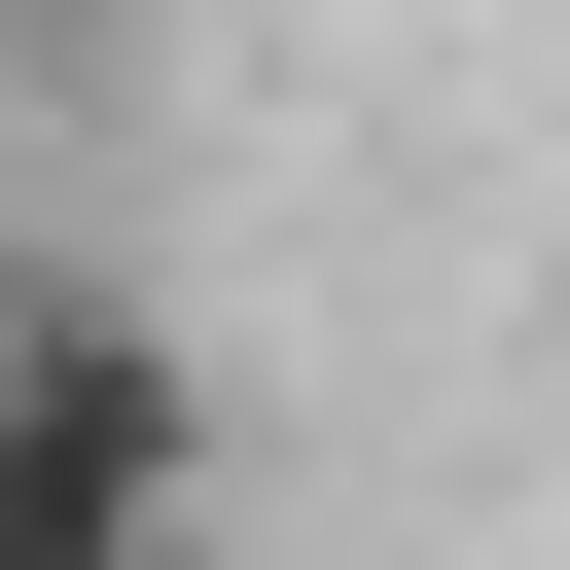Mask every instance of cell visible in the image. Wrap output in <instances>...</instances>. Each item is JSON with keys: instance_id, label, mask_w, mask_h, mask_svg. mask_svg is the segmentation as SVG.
<instances>
[{"instance_id": "obj_1", "label": "cell", "mask_w": 570, "mask_h": 570, "mask_svg": "<svg viewBox=\"0 0 570 570\" xmlns=\"http://www.w3.org/2000/svg\"><path fill=\"white\" fill-rule=\"evenodd\" d=\"M0 570H214V392L107 285H0Z\"/></svg>"}]
</instances>
